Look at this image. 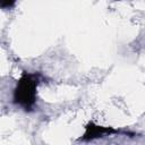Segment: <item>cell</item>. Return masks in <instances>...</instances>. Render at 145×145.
I'll return each mask as SVG.
<instances>
[{
  "mask_svg": "<svg viewBox=\"0 0 145 145\" xmlns=\"http://www.w3.org/2000/svg\"><path fill=\"white\" fill-rule=\"evenodd\" d=\"M37 83L36 75L24 72L14 91V102L25 110L31 109L35 103Z\"/></svg>",
  "mask_w": 145,
  "mask_h": 145,
  "instance_id": "6da1fadb",
  "label": "cell"
},
{
  "mask_svg": "<svg viewBox=\"0 0 145 145\" xmlns=\"http://www.w3.org/2000/svg\"><path fill=\"white\" fill-rule=\"evenodd\" d=\"M116 133V130L111 129V128H104L101 126H94L93 123H89L86 127V133L84 135V139H93L96 137H102L103 135H110Z\"/></svg>",
  "mask_w": 145,
  "mask_h": 145,
  "instance_id": "7a4b0ae2",
  "label": "cell"
},
{
  "mask_svg": "<svg viewBox=\"0 0 145 145\" xmlns=\"http://www.w3.org/2000/svg\"><path fill=\"white\" fill-rule=\"evenodd\" d=\"M15 3V0H1V7L2 8H10Z\"/></svg>",
  "mask_w": 145,
  "mask_h": 145,
  "instance_id": "3957f363",
  "label": "cell"
}]
</instances>
